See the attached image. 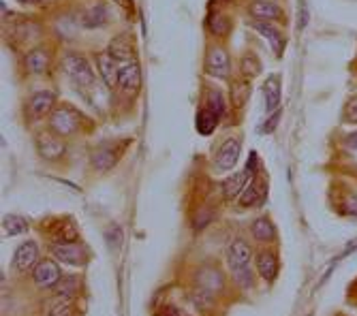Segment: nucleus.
I'll use <instances>...</instances> for the list:
<instances>
[{
	"mask_svg": "<svg viewBox=\"0 0 357 316\" xmlns=\"http://www.w3.org/2000/svg\"><path fill=\"white\" fill-rule=\"evenodd\" d=\"M41 250L39 244L35 239H26L24 244H20L13 252L11 259V269L20 276H30L32 269L37 267V263L41 261Z\"/></svg>",
	"mask_w": 357,
	"mask_h": 316,
	"instance_id": "obj_6",
	"label": "nucleus"
},
{
	"mask_svg": "<svg viewBox=\"0 0 357 316\" xmlns=\"http://www.w3.org/2000/svg\"><path fill=\"white\" fill-rule=\"evenodd\" d=\"M208 26H210V33L214 37H225L227 33H229V17L222 15V13H212L208 19Z\"/></svg>",
	"mask_w": 357,
	"mask_h": 316,
	"instance_id": "obj_32",
	"label": "nucleus"
},
{
	"mask_svg": "<svg viewBox=\"0 0 357 316\" xmlns=\"http://www.w3.org/2000/svg\"><path fill=\"white\" fill-rule=\"evenodd\" d=\"M336 210L342 214V216H349V218H357V193L353 188H342L340 197L334 201Z\"/></svg>",
	"mask_w": 357,
	"mask_h": 316,
	"instance_id": "obj_26",
	"label": "nucleus"
},
{
	"mask_svg": "<svg viewBox=\"0 0 357 316\" xmlns=\"http://www.w3.org/2000/svg\"><path fill=\"white\" fill-rule=\"evenodd\" d=\"M116 3H120L122 7H126V5H128V0H116Z\"/></svg>",
	"mask_w": 357,
	"mask_h": 316,
	"instance_id": "obj_40",
	"label": "nucleus"
},
{
	"mask_svg": "<svg viewBox=\"0 0 357 316\" xmlns=\"http://www.w3.org/2000/svg\"><path fill=\"white\" fill-rule=\"evenodd\" d=\"M50 257H54L60 265L69 267H84L92 259V252L84 242L71 244H50Z\"/></svg>",
	"mask_w": 357,
	"mask_h": 316,
	"instance_id": "obj_4",
	"label": "nucleus"
},
{
	"mask_svg": "<svg viewBox=\"0 0 357 316\" xmlns=\"http://www.w3.org/2000/svg\"><path fill=\"white\" fill-rule=\"evenodd\" d=\"M206 71L214 77H220V79H225L227 75H229V54H227V49H222L220 45H212L208 49Z\"/></svg>",
	"mask_w": 357,
	"mask_h": 316,
	"instance_id": "obj_19",
	"label": "nucleus"
},
{
	"mask_svg": "<svg viewBox=\"0 0 357 316\" xmlns=\"http://www.w3.org/2000/svg\"><path fill=\"white\" fill-rule=\"evenodd\" d=\"M225 263H227V269H229L231 282L236 284L238 289L250 291L255 287V274H252L255 250H252V244L244 235L234 237L231 244L227 246Z\"/></svg>",
	"mask_w": 357,
	"mask_h": 316,
	"instance_id": "obj_1",
	"label": "nucleus"
},
{
	"mask_svg": "<svg viewBox=\"0 0 357 316\" xmlns=\"http://www.w3.org/2000/svg\"><path fill=\"white\" fill-rule=\"evenodd\" d=\"M116 60H120V62H128V60H135V47H133V41L128 39V37H124V35H120V37H116L114 41H112V45H109V49H107Z\"/></svg>",
	"mask_w": 357,
	"mask_h": 316,
	"instance_id": "obj_24",
	"label": "nucleus"
},
{
	"mask_svg": "<svg viewBox=\"0 0 357 316\" xmlns=\"http://www.w3.org/2000/svg\"><path fill=\"white\" fill-rule=\"evenodd\" d=\"M28 220L24 216H17V214H7L3 218V233L5 237H15V235H22V233H28Z\"/></svg>",
	"mask_w": 357,
	"mask_h": 316,
	"instance_id": "obj_28",
	"label": "nucleus"
},
{
	"mask_svg": "<svg viewBox=\"0 0 357 316\" xmlns=\"http://www.w3.org/2000/svg\"><path fill=\"white\" fill-rule=\"evenodd\" d=\"M105 19H107V11H105V7L103 5H94L90 11H86V15H84V24L86 26H103L105 24Z\"/></svg>",
	"mask_w": 357,
	"mask_h": 316,
	"instance_id": "obj_34",
	"label": "nucleus"
},
{
	"mask_svg": "<svg viewBox=\"0 0 357 316\" xmlns=\"http://www.w3.org/2000/svg\"><path fill=\"white\" fill-rule=\"evenodd\" d=\"M248 11L259 22H272V19L282 17V9L274 0H255V3H250Z\"/></svg>",
	"mask_w": 357,
	"mask_h": 316,
	"instance_id": "obj_22",
	"label": "nucleus"
},
{
	"mask_svg": "<svg viewBox=\"0 0 357 316\" xmlns=\"http://www.w3.org/2000/svg\"><path fill=\"white\" fill-rule=\"evenodd\" d=\"M268 199V180L261 177V173H255L242 195L238 197L236 205L240 210H252V207H261Z\"/></svg>",
	"mask_w": 357,
	"mask_h": 316,
	"instance_id": "obj_9",
	"label": "nucleus"
},
{
	"mask_svg": "<svg viewBox=\"0 0 357 316\" xmlns=\"http://www.w3.org/2000/svg\"><path fill=\"white\" fill-rule=\"evenodd\" d=\"M250 97V84L240 79V81H234L231 84V90H229V99H231V105L234 107H244V103L248 101Z\"/></svg>",
	"mask_w": 357,
	"mask_h": 316,
	"instance_id": "obj_31",
	"label": "nucleus"
},
{
	"mask_svg": "<svg viewBox=\"0 0 357 316\" xmlns=\"http://www.w3.org/2000/svg\"><path fill=\"white\" fill-rule=\"evenodd\" d=\"M264 92H266V109L270 113L276 111V107L280 105V77L278 75L268 77L264 84Z\"/></svg>",
	"mask_w": 357,
	"mask_h": 316,
	"instance_id": "obj_27",
	"label": "nucleus"
},
{
	"mask_svg": "<svg viewBox=\"0 0 357 316\" xmlns=\"http://www.w3.org/2000/svg\"><path fill=\"white\" fill-rule=\"evenodd\" d=\"M126 94L135 97L137 90L142 88V69L137 65V60L120 62V84H118Z\"/></svg>",
	"mask_w": 357,
	"mask_h": 316,
	"instance_id": "obj_17",
	"label": "nucleus"
},
{
	"mask_svg": "<svg viewBox=\"0 0 357 316\" xmlns=\"http://www.w3.org/2000/svg\"><path fill=\"white\" fill-rule=\"evenodd\" d=\"M154 316H190V314L184 308L176 306V303H163V306L156 310Z\"/></svg>",
	"mask_w": 357,
	"mask_h": 316,
	"instance_id": "obj_35",
	"label": "nucleus"
},
{
	"mask_svg": "<svg viewBox=\"0 0 357 316\" xmlns=\"http://www.w3.org/2000/svg\"><path fill=\"white\" fill-rule=\"evenodd\" d=\"M220 120V113L214 111L212 107H204L199 113H197V131L202 135H212L214 129H216V124Z\"/></svg>",
	"mask_w": 357,
	"mask_h": 316,
	"instance_id": "obj_30",
	"label": "nucleus"
},
{
	"mask_svg": "<svg viewBox=\"0 0 357 316\" xmlns=\"http://www.w3.org/2000/svg\"><path fill=\"white\" fill-rule=\"evenodd\" d=\"M255 271L268 287L278 280L280 276V252L276 246H259L255 250Z\"/></svg>",
	"mask_w": 357,
	"mask_h": 316,
	"instance_id": "obj_3",
	"label": "nucleus"
},
{
	"mask_svg": "<svg viewBox=\"0 0 357 316\" xmlns=\"http://www.w3.org/2000/svg\"><path fill=\"white\" fill-rule=\"evenodd\" d=\"M344 145L351 148V150H357V131H353V133H349L344 137Z\"/></svg>",
	"mask_w": 357,
	"mask_h": 316,
	"instance_id": "obj_38",
	"label": "nucleus"
},
{
	"mask_svg": "<svg viewBox=\"0 0 357 316\" xmlns=\"http://www.w3.org/2000/svg\"><path fill=\"white\" fill-rule=\"evenodd\" d=\"M79 129V113L73 107L62 105L50 116V131H54L60 137H69Z\"/></svg>",
	"mask_w": 357,
	"mask_h": 316,
	"instance_id": "obj_11",
	"label": "nucleus"
},
{
	"mask_svg": "<svg viewBox=\"0 0 357 316\" xmlns=\"http://www.w3.org/2000/svg\"><path fill=\"white\" fill-rule=\"evenodd\" d=\"M54 105H56V94L50 92V90H39V92L32 94L28 105H26L28 118L30 120H41L47 113H52Z\"/></svg>",
	"mask_w": 357,
	"mask_h": 316,
	"instance_id": "obj_16",
	"label": "nucleus"
},
{
	"mask_svg": "<svg viewBox=\"0 0 357 316\" xmlns=\"http://www.w3.org/2000/svg\"><path fill=\"white\" fill-rule=\"evenodd\" d=\"M252 175H255V173H252L248 167H244L242 171H236V173H231V175H227V177L220 182V197H222V201H227V203L238 201V197L242 195V191L246 188V184L250 182Z\"/></svg>",
	"mask_w": 357,
	"mask_h": 316,
	"instance_id": "obj_15",
	"label": "nucleus"
},
{
	"mask_svg": "<svg viewBox=\"0 0 357 316\" xmlns=\"http://www.w3.org/2000/svg\"><path fill=\"white\" fill-rule=\"evenodd\" d=\"M128 141L124 143H103L99 148H94L90 152V163H92V169L99 171V173H105L109 169H114L120 161L122 152L126 150Z\"/></svg>",
	"mask_w": 357,
	"mask_h": 316,
	"instance_id": "obj_8",
	"label": "nucleus"
},
{
	"mask_svg": "<svg viewBox=\"0 0 357 316\" xmlns=\"http://www.w3.org/2000/svg\"><path fill=\"white\" fill-rule=\"evenodd\" d=\"M50 67V54L45 49H35L32 54L26 56V69L28 73H35V75H41L45 73Z\"/></svg>",
	"mask_w": 357,
	"mask_h": 316,
	"instance_id": "obj_29",
	"label": "nucleus"
},
{
	"mask_svg": "<svg viewBox=\"0 0 357 316\" xmlns=\"http://www.w3.org/2000/svg\"><path fill=\"white\" fill-rule=\"evenodd\" d=\"M347 120H349V122H357V99H353V101L347 105Z\"/></svg>",
	"mask_w": 357,
	"mask_h": 316,
	"instance_id": "obj_36",
	"label": "nucleus"
},
{
	"mask_svg": "<svg viewBox=\"0 0 357 316\" xmlns=\"http://www.w3.org/2000/svg\"><path fill=\"white\" fill-rule=\"evenodd\" d=\"M43 233L50 244H71L82 242L77 223L71 216H50L43 220Z\"/></svg>",
	"mask_w": 357,
	"mask_h": 316,
	"instance_id": "obj_2",
	"label": "nucleus"
},
{
	"mask_svg": "<svg viewBox=\"0 0 357 316\" xmlns=\"http://www.w3.org/2000/svg\"><path fill=\"white\" fill-rule=\"evenodd\" d=\"M240 150H242L240 137H227V139H222V143L214 152V165L220 171H231L238 165Z\"/></svg>",
	"mask_w": 357,
	"mask_h": 316,
	"instance_id": "obj_14",
	"label": "nucleus"
},
{
	"mask_svg": "<svg viewBox=\"0 0 357 316\" xmlns=\"http://www.w3.org/2000/svg\"><path fill=\"white\" fill-rule=\"evenodd\" d=\"M62 271H60V263L54 259V257H43L37 267L32 269L30 274V280L35 284V289L39 291H54L56 284L62 280Z\"/></svg>",
	"mask_w": 357,
	"mask_h": 316,
	"instance_id": "obj_5",
	"label": "nucleus"
},
{
	"mask_svg": "<svg viewBox=\"0 0 357 316\" xmlns=\"http://www.w3.org/2000/svg\"><path fill=\"white\" fill-rule=\"evenodd\" d=\"M212 3H214V5H218V3H227V0H212Z\"/></svg>",
	"mask_w": 357,
	"mask_h": 316,
	"instance_id": "obj_41",
	"label": "nucleus"
},
{
	"mask_svg": "<svg viewBox=\"0 0 357 316\" xmlns=\"http://www.w3.org/2000/svg\"><path fill=\"white\" fill-rule=\"evenodd\" d=\"M192 284L220 297L225 287H227V276L216 263H204V265H199L197 269H195Z\"/></svg>",
	"mask_w": 357,
	"mask_h": 316,
	"instance_id": "obj_7",
	"label": "nucleus"
},
{
	"mask_svg": "<svg viewBox=\"0 0 357 316\" xmlns=\"http://www.w3.org/2000/svg\"><path fill=\"white\" fill-rule=\"evenodd\" d=\"M186 299H188V303L197 310L199 314H212V312H216L218 310V295H214V293H210V291H206V289H202V287H195L192 284V289H188V295H186Z\"/></svg>",
	"mask_w": 357,
	"mask_h": 316,
	"instance_id": "obj_18",
	"label": "nucleus"
},
{
	"mask_svg": "<svg viewBox=\"0 0 357 316\" xmlns=\"http://www.w3.org/2000/svg\"><path fill=\"white\" fill-rule=\"evenodd\" d=\"M75 314V299L52 293L43 306V316H73Z\"/></svg>",
	"mask_w": 357,
	"mask_h": 316,
	"instance_id": "obj_21",
	"label": "nucleus"
},
{
	"mask_svg": "<svg viewBox=\"0 0 357 316\" xmlns=\"http://www.w3.org/2000/svg\"><path fill=\"white\" fill-rule=\"evenodd\" d=\"M248 235L259 246H276L278 244V229L268 214H261L252 220L248 225Z\"/></svg>",
	"mask_w": 357,
	"mask_h": 316,
	"instance_id": "obj_12",
	"label": "nucleus"
},
{
	"mask_svg": "<svg viewBox=\"0 0 357 316\" xmlns=\"http://www.w3.org/2000/svg\"><path fill=\"white\" fill-rule=\"evenodd\" d=\"M96 69H99L103 81L107 84V88H118L120 84V65L118 60L109 54V52H101L96 54Z\"/></svg>",
	"mask_w": 357,
	"mask_h": 316,
	"instance_id": "obj_20",
	"label": "nucleus"
},
{
	"mask_svg": "<svg viewBox=\"0 0 357 316\" xmlns=\"http://www.w3.org/2000/svg\"><path fill=\"white\" fill-rule=\"evenodd\" d=\"M252 28L257 30V33H261L270 41V45H272V49H274L276 56H280L284 52V35L278 30V26H274L270 22H259V19H255L252 22Z\"/></svg>",
	"mask_w": 357,
	"mask_h": 316,
	"instance_id": "obj_23",
	"label": "nucleus"
},
{
	"mask_svg": "<svg viewBox=\"0 0 357 316\" xmlns=\"http://www.w3.org/2000/svg\"><path fill=\"white\" fill-rule=\"evenodd\" d=\"M351 291H355V295H353V297H355V303H357V280L353 282V287H351Z\"/></svg>",
	"mask_w": 357,
	"mask_h": 316,
	"instance_id": "obj_39",
	"label": "nucleus"
},
{
	"mask_svg": "<svg viewBox=\"0 0 357 316\" xmlns=\"http://www.w3.org/2000/svg\"><path fill=\"white\" fill-rule=\"evenodd\" d=\"M62 67L79 88H90L94 84V71L90 62L79 54H67L62 58Z\"/></svg>",
	"mask_w": 357,
	"mask_h": 316,
	"instance_id": "obj_10",
	"label": "nucleus"
},
{
	"mask_svg": "<svg viewBox=\"0 0 357 316\" xmlns=\"http://www.w3.org/2000/svg\"><path fill=\"white\" fill-rule=\"evenodd\" d=\"M37 152L43 161H60V158L67 154V143L62 141L60 135H56L54 131H43L37 135Z\"/></svg>",
	"mask_w": 357,
	"mask_h": 316,
	"instance_id": "obj_13",
	"label": "nucleus"
},
{
	"mask_svg": "<svg viewBox=\"0 0 357 316\" xmlns=\"http://www.w3.org/2000/svg\"><path fill=\"white\" fill-rule=\"evenodd\" d=\"M79 291H82V276L69 274V276H62V280L56 284V289H54L52 293L75 299V297L79 295Z\"/></svg>",
	"mask_w": 357,
	"mask_h": 316,
	"instance_id": "obj_25",
	"label": "nucleus"
},
{
	"mask_svg": "<svg viewBox=\"0 0 357 316\" xmlns=\"http://www.w3.org/2000/svg\"><path fill=\"white\" fill-rule=\"evenodd\" d=\"M240 67H242V75H246V77H255V75L261 73V62H259V58L252 56V54L242 56Z\"/></svg>",
	"mask_w": 357,
	"mask_h": 316,
	"instance_id": "obj_33",
	"label": "nucleus"
},
{
	"mask_svg": "<svg viewBox=\"0 0 357 316\" xmlns=\"http://www.w3.org/2000/svg\"><path fill=\"white\" fill-rule=\"evenodd\" d=\"M278 118H280V111H278V113H276L274 118H270V120L266 122V126H264V129H259V133H270V131L274 129V126H276Z\"/></svg>",
	"mask_w": 357,
	"mask_h": 316,
	"instance_id": "obj_37",
	"label": "nucleus"
}]
</instances>
